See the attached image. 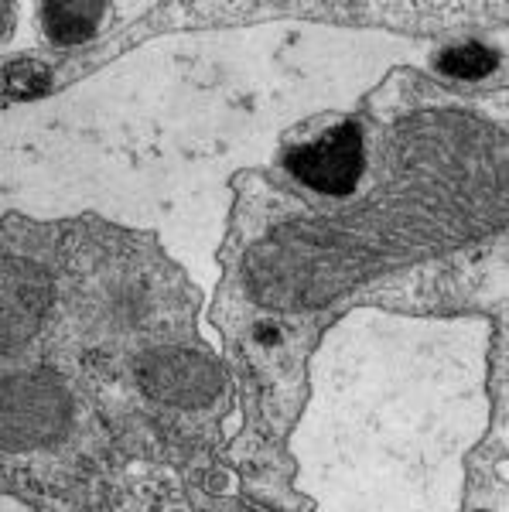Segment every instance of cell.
<instances>
[{
    "instance_id": "obj_1",
    "label": "cell",
    "mask_w": 509,
    "mask_h": 512,
    "mask_svg": "<svg viewBox=\"0 0 509 512\" xmlns=\"http://www.w3.org/2000/svg\"><path fill=\"white\" fill-rule=\"evenodd\" d=\"M492 335L482 315L363 304L335 318L287 434L308 512H462L469 454L492 424Z\"/></svg>"
},
{
    "instance_id": "obj_2",
    "label": "cell",
    "mask_w": 509,
    "mask_h": 512,
    "mask_svg": "<svg viewBox=\"0 0 509 512\" xmlns=\"http://www.w3.org/2000/svg\"><path fill=\"white\" fill-rule=\"evenodd\" d=\"M294 181L318 195H352L366 175V140L356 123H339L311 144L291 147L284 154Z\"/></svg>"
},
{
    "instance_id": "obj_3",
    "label": "cell",
    "mask_w": 509,
    "mask_h": 512,
    "mask_svg": "<svg viewBox=\"0 0 509 512\" xmlns=\"http://www.w3.org/2000/svg\"><path fill=\"white\" fill-rule=\"evenodd\" d=\"M106 7L103 4H79V0H69V4H41L38 7V18L45 35L55 41L59 48L69 45H82L96 35L100 28Z\"/></svg>"
},
{
    "instance_id": "obj_4",
    "label": "cell",
    "mask_w": 509,
    "mask_h": 512,
    "mask_svg": "<svg viewBox=\"0 0 509 512\" xmlns=\"http://www.w3.org/2000/svg\"><path fill=\"white\" fill-rule=\"evenodd\" d=\"M499 55L486 45H455L438 55V72L451 79H482L496 72Z\"/></svg>"
},
{
    "instance_id": "obj_5",
    "label": "cell",
    "mask_w": 509,
    "mask_h": 512,
    "mask_svg": "<svg viewBox=\"0 0 509 512\" xmlns=\"http://www.w3.org/2000/svg\"><path fill=\"white\" fill-rule=\"evenodd\" d=\"M4 82H7V93L31 99V96H38L48 89V69L45 65H38L35 59H18V62L7 65Z\"/></svg>"
},
{
    "instance_id": "obj_6",
    "label": "cell",
    "mask_w": 509,
    "mask_h": 512,
    "mask_svg": "<svg viewBox=\"0 0 509 512\" xmlns=\"http://www.w3.org/2000/svg\"><path fill=\"white\" fill-rule=\"evenodd\" d=\"M11 7H4V4H0V28H7V18H11Z\"/></svg>"
}]
</instances>
